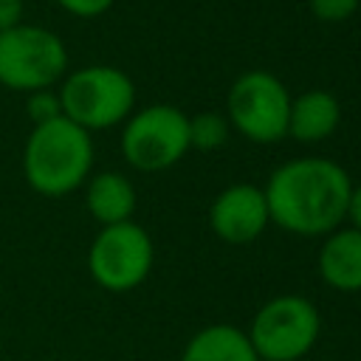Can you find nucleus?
<instances>
[{
    "label": "nucleus",
    "instance_id": "obj_7",
    "mask_svg": "<svg viewBox=\"0 0 361 361\" xmlns=\"http://www.w3.org/2000/svg\"><path fill=\"white\" fill-rule=\"evenodd\" d=\"M152 259V237L135 220L102 226L87 248V271L93 282L110 293L138 288L149 276Z\"/></svg>",
    "mask_w": 361,
    "mask_h": 361
},
{
    "label": "nucleus",
    "instance_id": "obj_15",
    "mask_svg": "<svg viewBox=\"0 0 361 361\" xmlns=\"http://www.w3.org/2000/svg\"><path fill=\"white\" fill-rule=\"evenodd\" d=\"M25 116L31 121V127L37 124H45L56 116H62V104H59V93L54 87H45V90H34V93H25Z\"/></svg>",
    "mask_w": 361,
    "mask_h": 361
},
{
    "label": "nucleus",
    "instance_id": "obj_1",
    "mask_svg": "<svg viewBox=\"0 0 361 361\" xmlns=\"http://www.w3.org/2000/svg\"><path fill=\"white\" fill-rule=\"evenodd\" d=\"M353 180L330 158H293L262 186L271 223L288 234L324 237L344 223Z\"/></svg>",
    "mask_w": 361,
    "mask_h": 361
},
{
    "label": "nucleus",
    "instance_id": "obj_10",
    "mask_svg": "<svg viewBox=\"0 0 361 361\" xmlns=\"http://www.w3.org/2000/svg\"><path fill=\"white\" fill-rule=\"evenodd\" d=\"M319 274L330 288L341 293L361 290V231L358 228L338 226L336 231L324 234V243L319 248Z\"/></svg>",
    "mask_w": 361,
    "mask_h": 361
},
{
    "label": "nucleus",
    "instance_id": "obj_5",
    "mask_svg": "<svg viewBox=\"0 0 361 361\" xmlns=\"http://www.w3.org/2000/svg\"><path fill=\"white\" fill-rule=\"evenodd\" d=\"M319 330L316 305L305 296L282 293L254 313L248 338L259 361H299L313 350Z\"/></svg>",
    "mask_w": 361,
    "mask_h": 361
},
{
    "label": "nucleus",
    "instance_id": "obj_9",
    "mask_svg": "<svg viewBox=\"0 0 361 361\" xmlns=\"http://www.w3.org/2000/svg\"><path fill=\"white\" fill-rule=\"evenodd\" d=\"M209 223H212V231L228 245H245L257 240L271 223L262 189L251 183L226 186L212 200Z\"/></svg>",
    "mask_w": 361,
    "mask_h": 361
},
{
    "label": "nucleus",
    "instance_id": "obj_6",
    "mask_svg": "<svg viewBox=\"0 0 361 361\" xmlns=\"http://www.w3.org/2000/svg\"><path fill=\"white\" fill-rule=\"evenodd\" d=\"M189 149V116L172 104H149L124 121L121 155L138 172L169 169Z\"/></svg>",
    "mask_w": 361,
    "mask_h": 361
},
{
    "label": "nucleus",
    "instance_id": "obj_12",
    "mask_svg": "<svg viewBox=\"0 0 361 361\" xmlns=\"http://www.w3.org/2000/svg\"><path fill=\"white\" fill-rule=\"evenodd\" d=\"M341 107L338 99L327 90H305L296 99H290V113H288V135L305 144L324 141L333 135L338 127Z\"/></svg>",
    "mask_w": 361,
    "mask_h": 361
},
{
    "label": "nucleus",
    "instance_id": "obj_19",
    "mask_svg": "<svg viewBox=\"0 0 361 361\" xmlns=\"http://www.w3.org/2000/svg\"><path fill=\"white\" fill-rule=\"evenodd\" d=\"M344 220L361 231V183L350 189V197H347V212H344Z\"/></svg>",
    "mask_w": 361,
    "mask_h": 361
},
{
    "label": "nucleus",
    "instance_id": "obj_4",
    "mask_svg": "<svg viewBox=\"0 0 361 361\" xmlns=\"http://www.w3.org/2000/svg\"><path fill=\"white\" fill-rule=\"evenodd\" d=\"M68 73V48L45 25L17 23L0 31V85L17 93L54 87Z\"/></svg>",
    "mask_w": 361,
    "mask_h": 361
},
{
    "label": "nucleus",
    "instance_id": "obj_3",
    "mask_svg": "<svg viewBox=\"0 0 361 361\" xmlns=\"http://www.w3.org/2000/svg\"><path fill=\"white\" fill-rule=\"evenodd\" d=\"M56 93L62 116L87 133L110 130L127 121L135 107L133 79L113 65H85L79 71H71L62 76Z\"/></svg>",
    "mask_w": 361,
    "mask_h": 361
},
{
    "label": "nucleus",
    "instance_id": "obj_17",
    "mask_svg": "<svg viewBox=\"0 0 361 361\" xmlns=\"http://www.w3.org/2000/svg\"><path fill=\"white\" fill-rule=\"evenodd\" d=\"M116 0H56L59 8H65L68 14L73 17H82V20H93V17H102Z\"/></svg>",
    "mask_w": 361,
    "mask_h": 361
},
{
    "label": "nucleus",
    "instance_id": "obj_13",
    "mask_svg": "<svg viewBox=\"0 0 361 361\" xmlns=\"http://www.w3.org/2000/svg\"><path fill=\"white\" fill-rule=\"evenodd\" d=\"M180 361H259V358L245 330L234 324H209L186 341Z\"/></svg>",
    "mask_w": 361,
    "mask_h": 361
},
{
    "label": "nucleus",
    "instance_id": "obj_16",
    "mask_svg": "<svg viewBox=\"0 0 361 361\" xmlns=\"http://www.w3.org/2000/svg\"><path fill=\"white\" fill-rule=\"evenodd\" d=\"M361 0H310V11L324 23H341L355 14Z\"/></svg>",
    "mask_w": 361,
    "mask_h": 361
},
{
    "label": "nucleus",
    "instance_id": "obj_18",
    "mask_svg": "<svg viewBox=\"0 0 361 361\" xmlns=\"http://www.w3.org/2000/svg\"><path fill=\"white\" fill-rule=\"evenodd\" d=\"M23 23V0H0V31Z\"/></svg>",
    "mask_w": 361,
    "mask_h": 361
},
{
    "label": "nucleus",
    "instance_id": "obj_2",
    "mask_svg": "<svg viewBox=\"0 0 361 361\" xmlns=\"http://www.w3.org/2000/svg\"><path fill=\"white\" fill-rule=\"evenodd\" d=\"M93 169V138L65 116L31 127L23 144V178L42 197H65Z\"/></svg>",
    "mask_w": 361,
    "mask_h": 361
},
{
    "label": "nucleus",
    "instance_id": "obj_11",
    "mask_svg": "<svg viewBox=\"0 0 361 361\" xmlns=\"http://www.w3.org/2000/svg\"><path fill=\"white\" fill-rule=\"evenodd\" d=\"M85 206L99 226H113L133 220L135 212V186L121 172H96L85 180Z\"/></svg>",
    "mask_w": 361,
    "mask_h": 361
},
{
    "label": "nucleus",
    "instance_id": "obj_8",
    "mask_svg": "<svg viewBox=\"0 0 361 361\" xmlns=\"http://www.w3.org/2000/svg\"><path fill=\"white\" fill-rule=\"evenodd\" d=\"M228 124L257 144H274L288 135L290 93L268 71H248L234 79L226 99Z\"/></svg>",
    "mask_w": 361,
    "mask_h": 361
},
{
    "label": "nucleus",
    "instance_id": "obj_14",
    "mask_svg": "<svg viewBox=\"0 0 361 361\" xmlns=\"http://www.w3.org/2000/svg\"><path fill=\"white\" fill-rule=\"evenodd\" d=\"M228 138V118L220 113H197L189 118V147L195 149H217Z\"/></svg>",
    "mask_w": 361,
    "mask_h": 361
}]
</instances>
